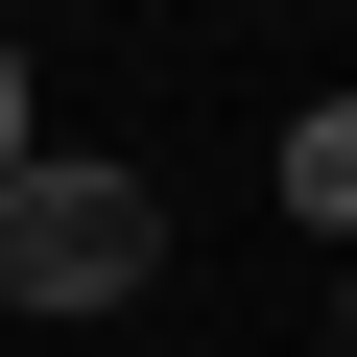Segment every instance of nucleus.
<instances>
[{"label":"nucleus","mask_w":357,"mask_h":357,"mask_svg":"<svg viewBox=\"0 0 357 357\" xmlns=\"http://www.w3.org/2000/svg\"><path fill=\"white\" fill-rule=\"evenodd\" d=\"M262 167H286V215H310V238H333V215H357V96H310V119H286V143H262Z\"/></svg>","instance_id":"2"},{"label":"nucleus","mask_w":357,"mask_h":357,"mask_svg":"<svg viewBox=\"0 0 357 357\" xmlns=\"http://www.w3.org/2000/svg\"><path fill=\"white\" fill-rule=\"evenodd\" d=\"M24 143H48V96H24V48H0V167H24Z\"/></svg>","instance_id":"3"},{"label":"nucleus","mask_w":357,"mask_h":357,"mask_svg":"<svg viewBox=\"0 0 357 357\" xmlns=\"http://www.w3.org/2000/svg\"><path fill=\"white\" fill-rule=\"evenodd\" d=\"M143 262H167V191L143 167H72V143L0 167V310H119Z\"/></svg>","instance_id":"1"}]
</instances>
